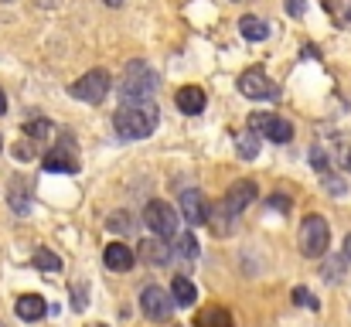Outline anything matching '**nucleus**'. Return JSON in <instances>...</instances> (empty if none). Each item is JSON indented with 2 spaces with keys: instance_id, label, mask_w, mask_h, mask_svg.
<instances>
[{
  "instance_id": "1",
  "label": "nucleus",
  "mask_w": 351,
  "mask_h": 327,
  "mask_svg": "<svg viewBox=\"0 0 351 327\" xmlns=\"http://www.w3.org/2000/svg\"><path fill=\"white\" fill-rule=\"evenodd\" d=\"M157 123H160V109L150 99L147 103H123L113 112V130H117L119 140H143L157 130Z\"/></svg>"
},
{
  "instance_id": "2",
  "label": "nucleus",
  "mask_w": 351,
  "mask_h": 327,
  "mask_svg": "<svg viewBox=\"0 0 351 327\" xmlns=\"http://www.w3.org/2000/svg\"><path fill=\"white\" fill-rule=\"evenodd\" d=\"M157 82H160V75L147 62H130L123 79L117 82V96L123 103H147L157 93Z\"/></svg>"
},
{
  "instance_id": "3",
  "label": "nucleus",
  "mask_w": 351,
  "mask_h": 327,
  "mask_svg": "<svg viewBox=\"0 0 351 327\" xmlns=\"http://www.w3.org/2000/svg\"><path fill=\"white\" fill-rule=\"evenodd\" d=\"M259 198V188H256V181H249V178H242V181H235L232 188L226 191V198H222V205L215 208V215H208V218H226L222 225H219V235H226V232H232V221L252 202Z\"/></svg>"
},
{
  "instance_id": "4",
  "label": "nucleus",
  "mask_w": 351,
  "mask_h": 327,
  "mask_svg": "<svg viewBox=\"0 0 351 327\" xmlns=\"http://www.w3.org/2000/svg\"><path fill=\"white\" fill-rule=\"evenodd\" d=\"M331 245V225L324 215H307L300 221V252L307 259H321Z\"/></svg>"
},
{
  "instance_id": "5",
  "label": "nucleus",
  "mask_w": 351,
  "mask_h": 327,
  "mask_svg": "<svg viewBox=\"0 0 351 327\" xmlns=\"http://www.w3.org/2000/svg\"><path fill=\"white\" fill-rule=\"evenodd\" d=\"M110 72H103V69H93V72H86L82 79H75L72 86H69V93L79 99V103H89V106H99L106 96H110Z\"/></svg>"
},
{
  "instance_id": "6",
  "label": "nucleus",
  "mask_w": 351,
  "mask_h": 327,
  "mask_svg": "<svg viewBox=\"0 0 351 327\" xmlns=\"http://www.w3.org/2000/svg\"><path fill=\"white\" fill-rule=\"evenodd\" d=\"M143 225H147L154 235H160V239H174V235H178V225H181V215H178L167 202L154 198V202H147V208H143Z\"/></svg>"
},
{
  "instance_id": "7",
  "label": "nucleus",
  "mask_w": 351,
  "mask_h": 327,
  "mask_svg": "<svg viewBox=\"0 0 351 327\" xmlns=\"http://www.w3.org/2000/svg\"><path fill=\"white\" fill-rule=\"evenodd\" d=\"M249 130L266 136V140H273V143H290L293 140V126L283 116H276V112H252L249 116Z\"/></svg>"
},
{
  "instance_id": "8",
  "label": "nucleus",
  "mask_w": 351,
  "mask_h": 327,
  "mask_svg": "<svg viewBox=\"0 0 351 327\" xmlns=\"http://www.w3.org/2000/svg\"><path fill=\"white\" fill-rule=\"evenodd\" d=\"M174 307H178V304H174V297H171L164 287H154V283H150V287L140 290V311H143L150 321H171V317H174Z\"/></svg>"
},
{
  "instance_id": "9",
  "label": "nucleus",
  "mask_w": 351,
  "mask_h": 327,
  "mask_svg": "<svg viewBox=\"0 0 351 327\" xmlns=\"http://www.w3.org/2000/svg\"><path fill=\"white\" fill-rule=\"evenodd\" d=\"M239 93H242L245 99H273V96H276V86L266 79L263 69H249V72L239 75Z\"/></svg>"
},
{
  "instance_id": "10",
  "label": "nucleus",
  "mask_w": 351,
  "mask_h": 327,
  "mask_svg": "<svg viewBox=\"0 0 351 327\" xmlns=\"http://www.w3.org/2000/svg\"><path fill=\"white\" fill-rule=\"evenodd\" d=\"M208 202H205V195L198 191V188H184L181 191V218L191 225V228H198V225H205L208 221Z\"/></svg>"
},
{
  "instance_id": "11",
  "label": "nucleus",
  "mask_w": 351,
  "mask_h": 327,
  "mask_svg": "<svg viewBox=\"0 0 351 327\" xmlns=\"http://www.w3.org/2000/svg\"><path fill=\"white\" fill-rule=\"evenodd\" d=\"M103 263H106V269H113V273H130V269H133V263H136V256H133V249H130V245H123V242H110V245H106V252H103Z\"/></svg>"
},
{
  "instance_id": "12",
  "label": "nucleus",
  "mask_w": 351,
  "mask_h": 327,
  "mask_svg": "<svg viewBox=\"0 0 351 327\" xmlns=\"http://www.w3.org/2000/svg\"><path fill=\"white\" fill-rule=\"evenodd\" d=\"M174 103H178V109H181L184 116H198V112H205L208 96H205V89H198V86H184V89H178Z\"/></svg>"
},
{
  "instance_id": "13",
  "label": "nucleus",
  "mask_w": 351,
  "mask_h": 327,
  "mask_svg": "<svg viewBox=\"0 0 351 327\" xmlns=\"http://www.w3.org/2000/svg\"><path fill=\"white\" fill-rule=\"evenodd\" d=\"M14 314L31 324V321H41V317L48 314V304H45V297H38V293H24V297L14 304Z\"/></svg>"
},
{
  "instance_id": "14",
  "label": "nucleus",
  "mask_w": 351,
  "mask_h": 327,
  "mask_svg": "<svg viewBox=\"0 0 351 327\" xmlns=\"http://www.w3.org/2000/svg\"><path fill=\"white\" fill-rule=\"evenodd\" d=\"M48 174H79V160L65 150H48L45 154V164H41Z\"/></svg>"
},
{
  "instance_id": "15",
  "label": "nucleus",
  "mask_w": 351,
  "mask_h": 327,
  "mask_svg": "<svg viewBox=\"0 0 351 327\" xmlns=\"http://www.w3.org/2000/svg\"><path fill=\"white\" fill-rule=\"evenodd\" d=\"M171 297H174L178 307H195V304H198V290H195V283H191L184 273H178V276L171 280Z\"/></svg>"
},
{
  "instance_id": "16",
  "label": "nucleus",
  "mask_w": 351,
  "mask_h": 327,
  "mask_svg": "<svg viewBox=\"0 0 351 327\" xmlns=\"http://www.w3.org/2000/svg\"><path fill=\"white\" fill-rule=\"evenodd\" d=\"M140 256H143L147 263H167V259H171L167 239H147V242H140Z\"/></svg>"
},
{
  "instance_id": "17",
  "label": "nucleus",
  "mask_w": 351,
  "mask_h": 327,
  "mask_svg": "<svg viewBox=\"0 0 351 327\" xmlns=\"http://www.w3.org/2000/svg\"><path fill=\"white\" fill-rule=\"evenodd\" d=\"M195 327H232V314H229L226 307H205V311L198 314Z\"/></svg>"
},
{
  "instance_id": "18",
  "label": "nucleus",
  "mask_w": 351,
  "mask_h": 327,
  "mask_svg": "<svg viewBox=\"0 0 351 327\" xmlns=\"http://www.w3.org/2000/svg\"><path fill=\"white\" fill-rule=\"evenodd\" d=\"M239 31H242L245 41H266V38H269V27H266L259 17H252V14H245V17L239 21Z\"/></svg>"
},
{
  "instance_id": "19",
  "label": "nucleus",
  "mask_w": 351,
  "mask_h": 327,
  "mask_svg": "<svg viewBox=\"0 0 351 327\" xmlns=\"http://www.w3.org/2000/svg\"><path fill=\"white\" fill-rule=\"evenodd\" d=\"M51 136H55V123H48V119L27 123V140H31V147H45Z\"/></svg>"
},
{
  "instance_id": "20",
  "label": "nucleus",
  "mask_w": 351,
  "mask_h": 327,
  "mask_svg": "<svg viewBox=\"0 0 351 327\" xmlns=\"http://www.w3.org/2000/svg\"><path fill=\"white\" fill-rule=\"evenodd\" d=\"M31 263H34L41 273H48V276H51V273H62V259H58L51 249H45V245H38V249H34Z\"/></svg>"
},
{
  "instance_id": "21",
  "label": "nucleus",
  "mask_w": 351,
  "mask_h": 327,
  "mask_svg": "<svg viewBox=\"0 0 351 327\" xmlns=\"http://www.w3.org/2000/svg\"><path fill=\"white\" fill-rule=\"evenodd\" d=\"M235 154H239L242 160H252V157L259 154V133H252V130L239 133V136H235Z\"/></svg>"
},
{
  "instance_id": "22",
  "label": "nucleus",
  "mask_w": 351,
  "mask_h": 327,
  "mask_svg": "<svg viewBox=\"0 0 351 327\" xmlns=\"http://www.w3.org/2000/svg\"><path fill=\"white\" fill-rule=\"evenodd\" d=\"M345 266H348V259H345V256H338V259H328L321 273H324V280H328V283H341V276H345L341 269H345Z\"/></svg>"
},
{
  "instance_id": "23",
  "label": "nucleus",
  "mask_w": 351,
  "mask_h": 327,
  "mask_svg": "<svg viewBox=\"0 0 351 327\" xmlns=\"http://www.w3.org/2000/svg\"><path fill=\"white\" fill-rule=\"evenodd\" d=\"M178 252H181L184 259H198V239H195V235H181V239H178Z\"/></svg>"
},
{
  "instance_id": "24",
  "label": "nucleus",
  "mask_w": 351,
  "mask_h": 327,
  "mask_svg": "<svg viewBox=\"0 0 351 327\" xmlns=\"http://www.w3.org/2000/svg\"><path fill=\"white\" fill-rule=\"evenodd\" d=\"M324 188H328V195H335V198L348 195V184H345L338 174H324Z\"/></svg>"
},
{
  "instance_id": "25",
  "label": "nucleus",
  "mask_w": 351,
  "mask_h": 327,
  "mask_svg": "<svg viewBox=\"0 0 351 327\" xmlns=\"http://www.w3.org/2000/svg\"><path fill=\"white\" fill-rule=\"evenodd\" d=\"M293 300H297L300 307H311V311H317V300H314V293H311V290H304V287H297V290H293Z\"/></svg>"
},
{
  "instance_id": "26",
  "label": "nucleus",
  "mask_w": 351,
  "mask_h": 327,
  "mask_svg": "<svg viewBox=\"0 0 351 327\" xmlns=\"http://www.w3.org/2000/svg\"><path fill=\"white\" fill-rule=\"evenodd\" d=\"M311 160H314V171L328 174V167H331V164H328V154H324L321 147H314V150H311Z\"/></svg>"
},
{
  "instance_id": "27",
  "label": "nucleus",
  "mask_w": 351,
  "mask_h": 327,
  "mask_svg": "<svg viewBox=\"0 0 351 327\" xmlns=\"http://www.w3.org/2000/svg\"><path fill=\"white\" fill-rule=\"evenodd\" d=\"M110 228H117V232H130L133 228V221L126 212H117V215H110Z\"/></svg>"
},
{
  "instance_id": "28",
  "label": "nucleus",
  "mask_w": 351,
  "mask_h": 327,
  "mask_svg": "<svg viewBox=\"0 0 351 327\" xmlns=\"http://www.w3.org/2000/svg\"><path fill=\"white\" fill-rule=\"evenodd\" d=\"M287 14L290 17H304L307 14V0H287Z\"/></svg>"
},
{
  "instance_id": "29",
  "label": "nucleus",
  "mask_w": 351,
  "mask_h": 327,
  "mask_svg": "<svg viewBox=\"0 0 351 327\" xmlns=\"http://www.w3.org/2000/svg\"><path fill=\"white\" fill-rule=\"evenodd\" d=\"M10 205H14L21 215H27V212H31V202H24V195H17V191L10 195Z\"/></svg>"
},
{
  "instance_id": "30",
  "label": "nucleus",
  "mask_w": 351,
  "mask_h": 327,
  "mask_svg": "<svg viewBox=\"0 0 351 327\" xmlns=\"http://www.w3.org/2000/svg\"><path fill=\"white\" fill-rule=\"evenodd\" d=\"M341 256H345V259H348V263H351V235H348V239H345V252H341Z\"/></svg>"
},
{
  "instance_id": "31",
  "label": "nucleus",
  "mask_w": 351,
  "mask_h": 327,
  "mask_svg": "<svg viewBox=\"0 0 351 327\" xmlns=\"http://www.w3.org/2000/svg\"><path fill=\"white\" fill-rule=\"evenodd\" d=\"M7 112V96H3V89H0V116Z\"/></svg>"
},
{
  "instance_id": "32",
  "label": "nucleus",
  "mask_w": 351,
  "mask_h": 327,
  "mask_svg": "<svg viewBox=\"0 0 351 327\" xmlns=\"http://www.w3.org/2000/svg\"><path fill=\"white\" fill-rule=\"evenodd\" d=\"M106 3H110V7H119V3H123V0H106Z\"/></svg>"
},
{
  "instance_id": "33",
  "label": "nucleus",
  "mask_w": 351,
  "mask_h": 327,
  "mask_svg": "<svg viewBox=\"0 0 351 327\" xmlns=\"http://www.w3.org/2000/svg\"><path fill=\"white\" fill-rule=\"evenodd\" d=\"M345 164H348V171H351V150H348V160H345Z\"/></svg>"
},
{
  "instance_id": "34",
  "label": "nucleus",
  "mask_w": 351,
  "mask_h": 327,
  "mask_svg": "<svg viewBox=\"0 0 351 327\" xmlns=\"http://www.w3.org/2000/svg\"><path fill=\"white\" fill-rule=\"evenodd\" d=\"M93 327H106V324H93Z\"/></svg>"
},
{
  "instance_id": "35",
  "label": "nucleus",
  "mask_w": 351,
  "mask_h": 327,
  "mask_svg": "<svg viewBox=\"0 0 351 327\" xmlns=\"http://www.w3.org/2000/svg\"><path fill=\"white\" fill-rule=\"evenodd\" d=\"M3 3H14V0H3Z\"/></svg>"
},
{
  "instance_id": "36",
  "label": "nucleus",
  "mask_w": 351,
  "mask_h": 327,
  "mask_svg": "<svg viewBox=\"0 0 351 327\" xmlns=\"http://www.w3.org/2000/svg\"><path fill=\"white\" fill-rule=\"evenodd\" d=\"M0 147H3V140H0Z\"/></svg>"
},
{
  "instance_id": "37",
  "label": "nucleus",
  "mask_w": 351,
  "mask_h": 327,
  "mask_svg": "<svg viewBox=\"0 0 351 327\" xmlns=\"http://www.w3.org/2000/svg\"><path fill=\"white\" fill-rule=\"evenodd\" d=\"M0 327H3V324H0Z\"/></svg>"
}]
</instances>
